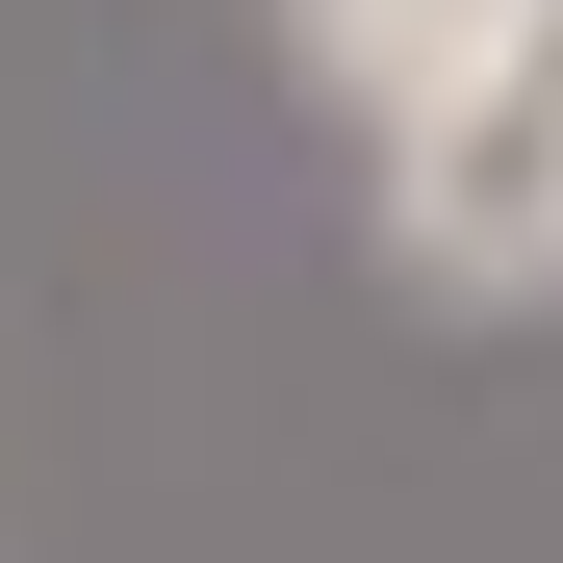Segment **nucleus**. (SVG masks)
I'll list each match as a JSON object with an SVG mask.
<instances>
[{
  "instance_id": "obj_1",
  "label": "nucleus",
  "mask_w": 563,
  "mask_h": 563,
  "mask_svg": "<svg viewBox=\"0 0 563 563\" xmlns=\"http://www.w3.org/2000/svg\"><path fill=\"white\" fill-rule=\"evenodd\" d=\"M385 256L461 308H538L563 282V0H487V52L385 129Z\"/></svg>"
},
{
  "instance_id": "obj_2",
  "label": "nucleus",
  "mask_w": 563,
  "mask_h": 563,
  "mask_svg": "<svg viewBox=\"0 0 563 563\" xmlns=\"http://www.w3.org/2000/svg\"><path fill=\"white\" fill-rule=\"evenodd\" d=\"M282 52H308V77H333V103H358V129H410V103H435V77H461V52H487V0H282Z\"/></svg>"
}]
</instances>
